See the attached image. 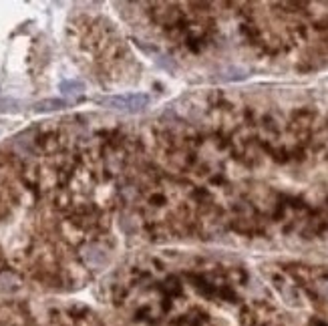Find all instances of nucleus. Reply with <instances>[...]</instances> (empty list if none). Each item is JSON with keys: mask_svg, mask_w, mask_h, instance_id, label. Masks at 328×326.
<instances>
[{"mask_svg": "<svg viewBox=\"0 0 328 326\" xmlns=\"http://www.w3.org/2000/svg\"><path fill=\"white\" fill-rule=\"evenodd\" d=\"M101 105L109 109H119V111H141L143 107L149 105V97L143 93H133V95H115V97H103L99 99Z\"/></svg>", "mask_w": 328, "mask_h": 326, "instance_id": "f257e3e1", "label": "nucleus"}, {"mask_svg": "<svg viewBox=\"0 0 328 326\" xmlns=\"http://www.w3.org/2000/svg\"><path fill=\"white\" fill-rule=\"evenodd\" d=\"M81 256L85 260L87 266H91V268H103V266H107L109 262V256L105 252V248L97 246V244H89L81 250Z\"/></svg>", "mask_w": 328, "mask_h": 326, "instance_id": "f03ea898", "label": "nucleus"}, {"mask_svg": "<svg viewBox=\"0 0 328 326\" xmlns=\"http://www.w3.org/2000/svg\"><path fill=\"white\" fill-rule=\"evenodd\" d=\"M63 107H67V101H63V99H45V101H39L35 109L37 111H56Z\"/></svg>", "mask_w": 328, "mask_h": 326, "instance_id": "7ed1b4c3", "label": "nucleus"}, {"mask_svg": "<svg viewBox=\"0 0 328 326\" xmlns=\"http://www.w3.org/2000/svg\"><path fill=\"white\" fill-rule=\"evenodd\" d=\"M14 288H18V278L14 274H10V272L0 274V292H10Z\"/></svg>", "mask_w": 328, "mask_h": 326, "instance_id": "20e7f679", "label": "nucleus"}, {"mask_svg": "<svg viewBox=\"0 0 328 326\" xmlns=\"http://www.w3.org/2000/svg\"><path fill=\"white\" fill-rule=\"evenodd\" d=\"M61 91L67 95H77V93L85 91V85L81 81H65V83H61Z\"/></svg>", "mask_w": 328, "mask_h": 326, "instance_id": "39448f33", "label": "nucleus"}, {"mask_svg": "<svg viewBox=\"0 0 328 326\" xmlns=\"http://www.w3.org/2000/svg\"><path fill=\"white\" fill-rule=\"evenodd\" d=\"M322 294L328 298V282H324V284H322Z\"/></svg>", "mask_w": 328, "mask_h": 326, "instance_id": "423d86ee", "label": "nucleus"}]
</instances>
